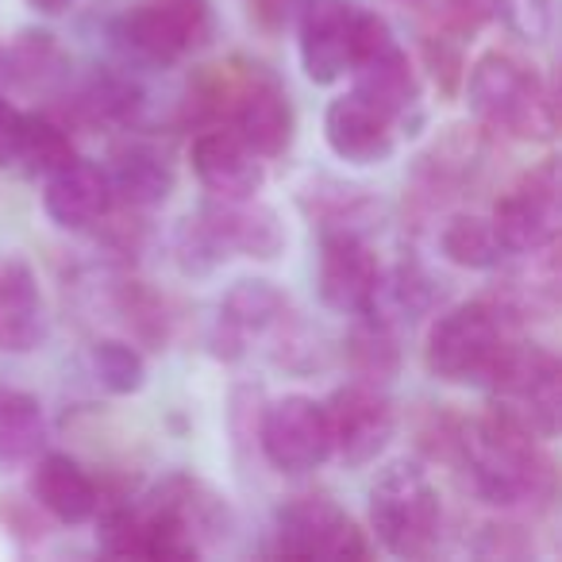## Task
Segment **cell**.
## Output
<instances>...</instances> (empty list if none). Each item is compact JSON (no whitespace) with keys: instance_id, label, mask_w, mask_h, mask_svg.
Returning <instances> with one entry per match:
<instances>
[{"instance_id":"ffe728a7","label":"cell","mask_w":562,"mask_h":562,"mask_svg":"<svg viewBox=\"0 0 562 562\" xmlns=\"http://www.w3.org/2000/svg\"><path fill=\"white\" fill-rule=\"evenodd\" d=\"M204 216L216 227L227 258L243 255V258H258V262H270V258H278L281 250H285V243H290L278 212H273L270 204L255 201V196H243V201H216V196H212V201L204 204Z\"/></svg>"},{"instance_id":"277c9868","label":"cell","mask_w":562,"mask_h":562,"mask_svg":"<svg viewBox=\"0 0 562 562\" xmlns=\"http://www.w3.org/2000/svg\"><path fill=\"white\" fill-rule=\"evenodd\" d=\"M370 531L397 559H428L443 531V501L428 470L401 459L370 485Z\"/></svg>"},{"instance_id":"74e56055","label":"cell","mask_w":562,"mask_h":562,"mask_svg":"<svg viewBox=\"0 0 562 562\" xmlns=\"http://www.w3.org/2000/svg\"><path fill=\"white\" fill-rule=\"evenodd\" d=\"M247 4H250V20L262 32H281L301 9V0H247Z\"/></svg>"},{"instance_id":"ba28073f","label":"cell","mask_w":562,"mask_h":562,"mask_svg":"<svg viewBox=\"0 0 562 562\" xmlns=\"http://www.w3.org/2000/svg\"><path fill=\"white\" fill-rule=\"evenodd\" d=\"M505 255H536L554 247L562 224V181L554 158L528 170L497 204L490 216Z\"/></svg>"},{"instance_id":"8d00e7d4","label":"cell","mask_w":562,"mask_h":562,"mask_svg":"<svg viewBox=\"0 0 562 562\" xmlns=\"http://www.w3.org/2000/svg\"><path fill=\"white\" fill-rule=\"evenodd\" d=\"M262 390H235L232 397V431L239 443H255L258 436V420H262Z\"/></svg>"},{"instance_id":"7402d4cb","label":"cell","mask_w":562,"mask_h":562,"mask_svg":"<svg viewBox=\"0 0 562 562\" xmlns=\"http://www.w3.org/2000/svg\"><path fill=\"white\" fill-rule=\"evenodd\" d=\"M104 173H109L112 196L124 201L127 209H158V204L170 201L173 186H178L170 158L158 147H150V143H120V147H112Z\"/></svg>"},{"instance_id":"5bb4252c","label":"cell","mask_w":562,"mask_h":562,"mask_svg":"<svg viewBox=\"0 0 562 562\" xmlns=\"http://www.w3.org/2000/svg\"><path fill=\"white\" fill-rule=\"evenodd\" d=\"M355 4L347 0H301L297 9V50L301 70L313 86H336L351 74V32Z\"/></svg>"},{"instance_id":"603a6c76","label":"cell","mask_w":562,"mask_h":562,"mask_svg":"<svg viewBox=\"0 0 562 562\" xmlns=\"http://www.w3.org/2000/svg\"><path fill=\"white\" fill-rule=\"evenodd\" d=\"M150 497L162 508H170V513L186 524V531L196 539L201 551L220 543V539H227V531H232V508H227V501L220 497L209 482H201V477L173 474V477H166Z\"/></svg>"},{"instance_id":"8992f818","label":"cell","mask_w":562,"mask_h":562,"mask_svg":"<svg viewBox=\"0 0 562 562\" xmlns=\"http://www.w3.org/2000/svg\"><path fill=\"white\" fill-rule=\"evenodd\" d=\"M212 0H135L116 20V43L139 66L181 63L212 35Z\"/></svg>"},{"instance_id":"d6a6232c","label":"cell","mask_w":562,"mask_h":562,"mask_svg":"<svg viewBox=\"0 0 562 562\" xmlns=\"http://www.w3.org/2000/svg\"><path fill=\"white\" fill-rule=\"evenodd\" d=\"M116 308L139 344H147L150 351H162L170 339V313L155 290H147L143 281H124L116 290Z\"/></svg>"},{"instance_id":"ac0fdd59","label":"cell","mask_w":562,"mask_h":562,"mask_svg":"<svg viewBox=\"0 0 562 562\" xmlns=\"http://www.w3.org/2000/svg\"><path fill=\"white\" fill-rule=\"evenodd\" d=\"M351 74H355V93L374 104V109H382L401 132H408V127H416L424 120L420 74H416L413 58H408V50L401 43H393L382 55H370L362 63H355Z\"/></svg>"},{"instance_id":"2e32d148","label":"cell","mask_w":562,"mask_h":562,"mask_svg":"<svg viewBox=\"0 0 562 562\" xmlns=\"http://www.w3.org/2000/svg\"><path fill=\"white\" fill-rule=\"evenodd\" d=\"M324 139L339 162L382 166L397 150L401 127L351 89V93L336 97L324 112Z\"/></svg>"},{"instance_id":"6da1fadb","label":"cell","mask_w":562,"mask_h":562,"mask_svg":"<svg viewBox=\"0 0 562 562\" xmlns=\"http://www.w3.org/2000/svg\"><path fill=\"white\" fill-rule=\"evenodd\" d=\"M539 443L543 439L528 436L497 413L474 416V420L454 416L447 459L470 477L477 501L493 508H524L547 501L554 490L551 459L539 451Z\"/></svg>"},{"instance_id":"f546056e","label":"cell","mask_w":562,"mask_h":562,"mask_svg":"<svg viewBox=\"0 0 562 562\" xmlns=\"http://www.w3.org/2000/svg\"><path fill=\"white\" fill-rule=\"evenodd\" d=\"M89 367L104 393L112 397H132L147 385V359L127 339H97L89 351Z\"/></svg>"},{"instance_id":"3957f363","label":"cell","mask_w":562,"mask_h":562,"mask_svg":"<svg viewBox=\"0 0 562 562\" xmlns=\"http://www.w3.org/2000/svg\"><path fill=\"white\" fill-rule=\"evenodd\" d=\"M516 321L493 297L462 301L436 316L424 344V367L431 378L451 385H482L497 367L501 351L513 344Z\"/></svg>"},{"instance_id":"484cf974","label":"cell","mask_w":562,"mask_h":562,"mask_svg":"<svg viewBox=\"0 0 562 562\" xmlns=\"http://www.w3.org/2000/svg\"><path fill=\"white\" fill-rule=\"evenodd\" d=\"M47 443L43 405L24 390H0V467L32 462Z\"/></svg>"},{"instance_id":"d590c367","label":"cell","mask_w":562,"mask_h":562,"mask_svg":"<svg viewBox=\"0 0 562 562\" xmlns=\"http://www.w3.org/2000/svg\"><path fill=\"white\" fill-rule=\"evenodd\" d=\"M493 20V0H443L439 9V32H447L451 40H470Z\"/></svg>"},{"instance_id":"8fae6325","label":"cell","mask_w":562,"mask_h":562,"mask_svg":"<svg viewBox=\"0 0 562 562\" xmlns=\"http://www.w3.org/2000/svg\"><path fill=\"white\" fill-rule=\"evenodd\" d=\"M293 324L290 297L266 278H243L220 301L216 328H212V351L220 359H243L250 339H278Z\"/></svg>"},{"instance_id":"ab89813d","label":"cell","mask_w":562,"mask_h":562,"mask_svg":"<svg viewBox=\"0 0 562 562\" xmlns=\"http://www.w3.org/2000/svg\"><path fill=\"white\" fill-rule=\"evenodd\" d=\"M40 16H63V12H70L74 0H27Z\"/></svg>"},{"instance_id":"44dd1931","label":"cell","mask_w":562,"mask_h":562,"mask_svg":"<svg viewBox=\"0 0 562 562\" xmlns=\"http://www.w3.org/2000/svg\"><path fill=\"white\" fill-rule=\"evenodd\" d=\"M32 501L58 524H89L101 505V490H97L93 474L81 467L78 459L63 451H47L40 459L35 454L32 470Z\"/></svg>"},{"instance_id":"4dcf8cb0","label":"cell","mask_w":562,"mask_h":562,"mask_svg":"<svg viewBox=\"0 0 562 562\" xmlns=\"http://www.w3.org/2000/svg\"><path fill=\"white\" fill-rule=\"evenodd\" d=\"M139 104H143V93L135 81L120 78V74H97V78H89L86 86H81L74 109H78V116L89 120V124H127V120L139 112Z\"/></svg>"},{"instance_id":"e0dca14e","label":"cell","mask_w":562,"mask_h":562,"mask_svg":"<svg viewBox=\"0 0 562 562\" xmlns=\"http://www.w3.org/2000/svg\"><path fill=\"white\" fill-rule=\"evenodd\" d=\"M112 186L101 162L89 158H74L63 170L47 173V189H43V212L55 227L63 232H89L101 227L112 216Z\"/></svg>"},{"instance_id":"f1b7e54d","label":"cell","mask_w":562,"mask_h":562,"mask_svg":"<svg viewBox=\"0 0 562 562\" xmlns=\"http://www.w3.org/2000/svg\"><path fill=\"white\" fill-rule=\"evenodd\" d=\"M78 150L74 139L58 120L43 116V112H24V127H20V147H16V162L24 166L35 178H47V173L63 170L66 162H74Z\"/></svg>"},{"instance_id":"5b68a950","label":"cell","mask_w":562,"mask_h":562,"mask_svg":"<svg viewBox=\"0 0 562 562\" xmlns=\"http://www.w3.org/2000/svg\"><path fill=\"white\" fill-rule=\"evenodd\" d=\"M493 413L513 420L536 439H554L562 428V362L539 344H513L501 351L485 378Z\"/></svg>"},{"instance_id":"1f68e13d","label":"cell","mask_w":562,"mask_h":562,"mask_svg":"<svg viewBox=\"0 0 562 562\" xmlns=\"http://www.w3.org/2000/svg\"><path fill=\"white\" fill-rule=\"evenodd\" d=\"M170 250H173V262L186 278H209L216 273L220 266L227 262V250L220 243L216 227L209 224L204 209L196 216H186L178 227H173V239H170Z\"/></svg>"},{"instance_id":"7c38bea8","label":"cell","mask_w":562,"mask_h":562,"mask_svg":"<svg viewBox=\"0 0 562 562\" xmlns=\"http://www.w3.org/2000/svg\"><path fill=\"white\" fill-rule=\"evenodd\" d=\"M227 120H232L227 127H235L258 158H281L297 135V112H293L290 93L258 66H247Z\"/></svg>"},{"instance_id":"836d02e7","label":"cell","mask_w":562,"mask_h":562,"mask_svg":"<svg viewBox=\"0 0 562 562\" xmlns=\"http://www.w3.org/2000/svg\"><path fill=\"white\" fill-rule=\"evenodd\" d=\"M493 16L508 24V32L528 43H543L554 32L559 0H493Z\"/></svg>"},{"instance_id":"4fadbf2b","label":"cell","mask_w":562,"mask_h":562,"mask_svg":"<svg viewBox=\"0 0 562 562\" xmlns=\"http://www.w3.org/2000/svg\"><path fill=\"white\" fill-rule=\"evenodd\" d=\"M382 262L370 250L367 235L355 232H321V262H316V285L321 301L331 313L362 316L374 301Z\"/></svg>"},{"instance_id":"cb8c5ba5","label":"cell","mask_w":562,"mask_h":562,"mask_svg":"<svg viewBox=\"0 0 562 562\" xmlns=\"http://www.w3.org/2000/svg\"><path fill=\"white\" fill-rule=\"evenodd\" d=\"M301 209L321 232H355L367 235L382 220V204L370 196V189H355L331 178H313L301 189Z\"/></svg>"},{"instance_id":"83f0119b","label":"cell","mask_w":562,"mask_h":562,"mask_svg":"<svg viewBox=\"0 0 562 562\" xmlns=\"http://www.w3.org/2000/svg\"><path fill=\"white\" fill-rule=\"evenodd\" d=\"M439 250L451 266H462V270H493L505 258V247H501L497 232H493L490 220L474 216V212H459L443 224L439 232Z\"/></svg>"},{"instance_id":"d6986e66","label":"cell","mask_w":562,"mask_h":562,"mask_svg":"<svg viewBox=\"0 0 562 562\" xmlns=\"http://www.w3.org/2000/svg\"><path fill=\"white\" fill-rule=\"evenodd\" d=\"M47 339V301L20 255L0 258V355H32Z\"/></svg>"},{"instance_id":"9c48e42d","label":"cell","mask_w":562,"mask_h":562,"mask_svg":"<svg viewBox=\"0 0 562 562\" xmlns=\"http://www.w3.org/2000/svg\"><path fill=\"white\" fill-rule=\"evenodd\" d=\"M258 447L278 474H308L331 459V431L324 416V401L305 393L270 401L258 420Z\"/></svg>"},{"instance_id":"d4e9b609","label":"cell","mask_w":562,"mask_h":562,"mask_svg":"<svg viewBox=\"0 0 562 562\" xmlns=\"http://www.w3.org/2000/svg\"><path fill=\"white\" fill-rule=\"evenodd\" d=\"M70 74L63 47L47 32H24L9 50H0V81L20 89H50Z\"/></svg>"},{"instance_id":"7a4b0ae2","label":"cell","mask_w":562,"mask_h":562,"mask_svg":"<svg viewBox=\"0 0 562 562\" xmlns=\"http://www.w3.org/2000/svg\"><path fill=\"white\" fill-rule=\"evenodd\" d=\"M467 101L485 132L543 143L554 135L559 116L547 81L513 50H485L467 74Z\"/></svg>"},{"instance_id":"9a60e30c","label":"cell","mask_w":562,"mask_h":562,"mask_svg":"<svg viewBox=\"0 0 562 562\" xmlns=\"http://www.w3.org/2000/svg\"><path fill=\"white\" fill-rule=\"evenodd\" d=\"M189 166H193L196 181L209 189L216 201H243L255 196L266 181L262 158L243 143L235 127L212 124L189 147Z\"/></svg>"},{"instance_id":"52a82bcc","label":"cell","mask_w":562,"mask_h":562,"mask_svg":"<svg viewBox=\"0 0 562 562\" xmlns=\"http://www.w3.org/2000/svg\"><path fill=\"white\" fill-rule=\"evenodd\" d=\"M273 551L281 559L351 562L367 559L370 543L347 508H339L324 493H301L273 513Z\"/></svg>"},{"instance_id":"f35d334b","label":"cell","mask_w":562,"mask_h":562,"mask_svg":"<svg viewBox=\"0 0 562 562\" xmlns=\"http://www.w3.org/2000/svg\"><path fill=\"white\" fill-rule=\"evenodd\" d=\"M20 127H24V112H20L9 97H0V166L16 162Z\"/></svg>"},{"instance_id":"30bf717a","label":"cell","mask_w":562,"mask_h":562,"mask_svg":"<svg viewBox=\"0 0 562 562\" xmlns=\"http://www.w3.org/2000/svg\"><path fill=\"white\" fill-rule=\"evenodd\" d=\"M331 431V454L347 467H370L397 436V408L385 397V385L347 382L324 401Z\"/></svg>"},{"instance_id":"4316f807","label":"cell","mask_w":562,"mask_h":562,"mask_svg":"<svg viewBox=\"0 0 562 562\" xmlns=\"http://www.w3.org/2000/svg\"><path fill=\"white\" fill-rule=\"evenodd\" d=\"M355 328L347 336V362L355 370V382L390 385L401 370V347L397 331L374 316H355Z\"/></svg>"},{"instance_id":"e575fe53","label":"cell","mask_w":562,"mask_h":562,"mask_svg":"<svg viewBox=\"0 0 562 562\" xmlns=\"http://www.w3.org/2000/svg\"><path fill=\"white\" fill-rule=\"evenodd\" d=\"M420 50H424V66H428V74H431V81L439 86V93L443 97H451L454 89H459V81H462V50H459V40H451L447 32H439V35H424V43H420Z\"/></svg>"}]
</instances>
